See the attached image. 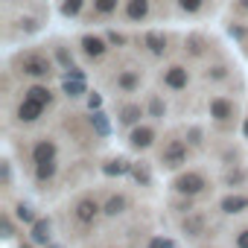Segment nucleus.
I'll return each instance as SVG.
<instances>
[{
	"mask_svg": "<svg viewBox=\"0 0 248 248\" xmlns=\"http://www.w3.org/2000/svg\"><path fill=\"white\" fill-rule=\"evenodd\" d=\"M15 67L21 76H30V79H50L53 76V62L38 53V50H27V53H18L15 56Z\"/></svg>",
	"mask_w": 248,
	"mask_h": 248,
	"instance_id": "1",
	"label": "nucleus"
},
{
	"mask_svg": "<svg viewBox=\"0 0 248 248\" xmlns=\"http://www.w3.org/2000/svg\"><path fill=\"white\" fill-rule=\"evenodd\" d=\"M184 164H187V143L178 140V138L167 140L164 149H161V167H167V170H178V167H184Z\"/></svg>",
	"mask_w": 248,
	"mask_h": 248,
	"instance_id": "2",
	"label": "nucleus"
},
{
	"mask_svg": "<svg viewBox=\"0 0 248 248\" xmlns=\"http://www.w3.org/2000/svg\"><path fill=\"white\" fill-rule=\"evenodd\" d=\"M172 187H175V193H178V196H187V199H193V196H199V193L207 187V181H204V175H202V172H196V170H187V172H181V175L172 181Z\"/></svg>",
	"mask_w": 248,
	"mask_h": 248,
	"instance_id": "3",
	"label": "nucleus"
},
{
	"mask_svg": "<svg viewBox=\"0 0 248 248\" xmlns=\"http://www.w3.org/2000/svg\"><path fill=\"white\" fill-rule=\"evenodd\" d=\"M164 85H167L170 91H184V88L190 85V70H187L184 64H170V67L164 70Z\"/></svg>",
	"mask_w": 248,
	"mask_h": 248,
	"instance_id": "4",
	"label": "nucleus"
},
{
	"mask_svg": "<svg viewBox=\"0 0 248 248\" xmlns=\"http://www.w3.org/2000/svg\"><path fill=\"white\" fill-rule=\"evenodd\" d=\"M99 210H102V207H99V202H96V199H91V196H85V199H79V202H76L73 216H76L82 225H91V222L99 216Z\"/></svg>",
	"mask_w": 248,
	"mask_h": 248,
	"instance_id": "5",
	"label": "nucleus"
},
{
	"mask_svg": "<svg viewBox=\"0 0 248 248\" xmlns=\"http://www.w3.org/2000/svg\"><path fill=\"white\" fill-rule=\"evenodd\" d=\"M79 50L88 56V59H102L108 53V41L99 38V35H82L79 38Z\"/></svg>",
	"mask_w": 248,
	"mask_h": 248,
	"instance_id": "6",
	"label": "nucleus"
},
{
	"mask_svg": "<svg viewBox=\"0 0 248 248\" xmlns=\"http://www.w3.org/2000/svg\"><path fill=\"white\" fill-rule=\"evenodd\" d=\"M41 114H44V102H38V99H32V96H24L21 105H18V111H15V117H18L21 123H35Z\"/></svg>",
	"mask_w": 248,
	"mask_h": 248,
	"instance_id": "7",
	"label": "nucleus"
},
{
	"mask_svg": "<svg viewBox=\"0 0 248 248\" xmlns=\"http://www.w3.org/2000/svg\"><path fill=\"white\" fill-rule=\"evenodd\" d=\"M207 108H210V117L219 120V123H228V120L233 117V111H236V105H233L231 99H225V96H213Z\"/></svg>",
	"mask_w": 248,
	"mask_h": 248,
	"instance_id": "8",
	"label": "nucleus"
},
{
	"mask_svg": "<svg viewBox=\"0 0 248 248\" xmlns=\"http://www.w3.org/2000/svg\"><path fill=\"white\" fill-rule=\"evenodd\" d=\"M155 143V129L152 126H135L129 135V146L132 149H149Z\"/></svg>",
	"mask_w": 248,
	"mask_h": 248,
	"instance_id": "9",
	"label": "nucleus"
},
{
	"mask_svg": "<svg viewBox=\"0 0 248 248\" xmlns=\"http://www.w3.org/2000/svg\"><path fill=\"white\" fill-rule=\"evenodd\" d=\"M149 12H152V3H149V0H126V18H129L132 24L146 21Z\"/></svg>",
	"mask_w": 248,
	"mask_h": 248,
	"instance_id": "10",
	"label": "nucleus"
},
{
	"mask_svg": "<svg viewBox=\"0 0 248 248\" xmlns=\"http://www.w3.org/2000/svg\"><path fill=\"white\" fill-rule=\"evenodd\" d=\"M47 161H56V143L50 138H41L32 146V164H47Z\"/></svg>",
	"mask_w": 248,
	"mask_h": 248,
	"instance_id": "11",
	"label": "nucleus"
},
{
	"mask_svg": "<svg viewBox=\"0 0 248 248\" xmlns=\"http://www.w3.org/2000/svg\"><path fill=\"white\" fill-rule=\"evenodd\" d=\"M140 82H143L140 70H120V73H117V88H120L123 93H135V91L140 88Z\"/></svg>",
	"mask_w": 248,
	"mask_h": 248,
	"instance_id": "12",
	"label": "nucleus"
},
{
	"mask_svg": "<svg viewBox=\"0 0 248 248\" xmlns=\"http://www.w3.org/2000/svg\"><path fill=\"white\" fill-rule=\"evenodd\" d=\"M204 228H207L204 213H187V219L181 222V231H184L187 236H202V233H204Z\"/></svg>",
	"mask_w": 248,
	"mask_h": 248,
	"instance_id": "13",
	"label": "nucleus"
},
{
	"mask_svg": "<svg viewBox=\"0 0 248 248\" xmlns=\"http://www.w3.org/2000/svg\"><path fill=\"white\" fill-rule=\"evenodd\" d=\"M140 117H143V105L140 102H126L120 108V123L123 126H138Z\"/></svg>",
	"mask_w": 248,
	"mask_h": 248,
	"instance_id": "14",
	"label": "nucleus"
},
{
	"mask_svg": "<svg viewBox=\"0 0 248 248\" xmlns=\"http://www.w3.org/2000/svg\"><path fill=\"white\" fill-rule=\"evenodd\" d=\"M143 47H146L152 56H164V53H167V35L158 32V30H152V32L143 35Z\"/></svg>",
	"mask_w": 248,
	"mask_h": 248,
	"instance_id": "15",
	"label": "nucleus"
},
{
	"mask_svg": "<svg viewBox=\"0 0 248 248\" xmlns=\"http://www.w3.org/2000/svg\"><path fill=\"white\" fill-rule=\"evenodd\" d=\"M219 207H222V213H242L248 207V196H225L219 202Z\"/></svg>",
	"mask_w": 248,
	"mask_h": 248,
	"instance_id": "16",
	"label": "nucleus"
},
{
	"mask_svg": "<svg viewBox=\"0 0 248 248\" xmlns=\"http://www.w3.org/2000/svg\"><path fill=\"white\" fill-rule=\"evenodd\" d=\"M32 242H38V245H47L50 242V219H35L32 222Z\"/></svg>",
	"mask_w": 248,
	"mask_h": 248,
	"instance_id": "17",
	"label": "nucleus"
},
{
	"mask_svg": "<svg viewBox=\"0 0 248 248\" xmlns=\"http://www.w3.org/2000/svg\"><path fill=\"white\" fill-rule=\"evenodd\" d=\"M126 172H132V164L126 158H114L105 164V175H126Z\"/></svg>",
	"mask_w": 248,
	"mask_h": 248,
	"instance_id": "18",
	"label": "nucleus"
},
{
	"mask_svg": "<svg viewBox=\"0 0 248 248\" xmlns=\"http://www.w3.org/2000/svg\"><path fill=\"white\" fill-rule=\"evenodd\" d=\"M204 44H207L204 35H187V38H184V50H187L190 56H202V53H204Z\"/></svg>",
	"mask_w": 248,
	"mask_h": 248,
	"instance_id": "19",
	"label": "nucleus"
},
{
	"mask_svg": "<svg viewBox=\"0 0 248 248\" xmlns=\"http://www.w3.org/2000/svg\"><path fill=\"white\" fill-rule=\"evenodd\" d=\"M123 210H126V196H111V199L105 202V207H102L105 216H120Z\"/></svg>",
	"mask_w": 248,
	"mask_h": 248,
	"instance_id": "20",
	"label": "nucleus"
},
{
	"mask_svg": "<svg viewBox=\"0 0 248 248\" xmlns=\"http://www.w3.org/2000/svg\"><path fill=\"white\" fill-rule=\"evenodd\" d=\"M91 3H93V12L102 15V18H108L120 9V0H91Z\"/></svg>",
	"mask_w": 248,
	"mask_h": 248,
	"instance_id": "21",
	"label": "nucleus"
},
{
	"mask_svg": "<svg viewBox=\"0 0 248 248\" xmlns=\"http://www.w3.org/2000/svg\"><path fill=\"white\" fill-rule=\"evenodd\" d=\"M27 96H32V99H38V102H44V105L53 102V91H50L47 85H32V88H27Z\"/></svg>",
	"mask_w": 248,
	"mask_h": 248,
	"instance_id": "22",
	"label": "nucleus"
},
{
	"mask_svg": "<svg viewBox=\"0 0 248 248\" xmlns=\"http://www.w3.org/2000/svg\"><path fill=\"white\" fill-rule=\"evenodd\" d=\"M146 111H149V117H155V120H164V117H167V105H164L161 96H149Z\"/></svg>",
	"mask_w": 248,
	"mask_h": 248,
	"instance_id": "23",
	"label": "nucleus"
},
{
	"mask_svg": "<svg viewBox=\"0 0 248 248\" xmlns=\"http://www.w3.org/2000/svg\"><path fill=\"white\" fill-rule=\"evenodd\" d=\"M85 9V0H62V15L64 18H76Z\"/></svg>",
	"mask_w": 248,
	"mask_h": 248,
	"instance_id": "24",
	"label": "nucleus"
},
{
	"mask_svg": "<svg viewBox=\"0 0 248 248\" xmlns=\"http://www.w3.org/2000/svg\"><path fill=\"white\" fill-rule=\"evenodd\" d=\"M56 175V161H47V164H35V178L44 184V181H50Z\"/></svg>",
	"mask_w": 248,
	"mask_h": 248,
	"instance_id": "25",
	"label": "nucleus"
},
{
	"mask_svg": "<svg viewBox=\"0 0 248 248\" xmlns=\"http://www.w3.org/2000/svg\"><path fill=\"white\" fill-rule=\"evenodd\" d=\"M175 3H178V9H181V12H187V15H196V12H202L204 0H175Z\"/></svg>",
	"mask_w": 248,
	"mask_h": 248,
	"instance_id": "26",
	"label": "nucleus"
},
{
	"mask_svg": "<svg viewBox=\"0 0 248 248\" xmlns=\"http://www.w3.org/2000/svg\"><path fill=\"white\" fill-rule=\"evenodd\" d=\"M245 178H248V175H245V170H239V167L225 172V184H228V187H233V184H242Z\"/></svg>",
	"mask_w": 248,
	"mask_h": 248,
	"instance_id": "27",
	"label": "nucleus"
},
{
	"mask_svg": "<svg viewBox=\"0 0 248 248\" xmlns=\"http://www.w3.org/2000/svg\"><path fill=\"white\" fill-rule=\"evenodd\" d=\"M91 126H93V129H96L102 138L108 135V120H105V114H99V111H96V114L91 117Z\"/></svg>",
	"mask_w": 248,
	"mask_h": 248,
	"instance_id": "28",
	"label": "nucleus"
},
{
	"mask_svg": "<svg viewBox=\"0 0 248 248\" xmlns=\"http://www.w3.org/2000/svg\"><path fill=\"white\" fill-rule=\"evenodd\" d=\"M132 175H135L140 184H149V181H152V175H149V170H146L143 164H132Z\"/></svg>",
	"mask_w": 248,
	"mask_h": 248,
	"instance_id": "29",
	"label": "nucleus"
},
{
	"mask_svg": "<svg viewBox=\"0 0 248 248\" xmlns=\"http://www.w3.org/2000/svg\"><path fill=\"white\" fill-rule=\"evenodd\" d=\"M15 213H18V219H21V222H30V225L35 222V213H32V207H30V204H24V202L15 207Z\"/></svg>",
	"mask_w": 248,
	"mask_h": 248,
	"instance_id": "30",
	"label": "nucleus"
},
{
	"mask_svg": "<svg viewBox=\"0 0 248 248\" xmlns=\"http://www.w3.org/2000/svg\"><path fill=\"white\" fill-rule=\"evenodd\" d=\"M204 76H207V79H225V76H228V67H225V64H213V67L204 70Z\"/></svg>",
	"mask_w": 248,
	"mask_h": 248,
	"instance_id": "31",
	"label": "nucleus"
},
{
	"mask_svg": "<svg viewBox=\"0 0 248 248\" xmlns=\"http://www.w3.org/2000/svg\"><path fill=\"white\" fill-rule=\"evenodd\" d=\"M236 248H248V228L236 233Z\"/></svg>",
	"mask_w": 248,
	"mask_h": 248,
	"instance_id": "32",
	"label": "nucleus"
},
{
	"mask_svg": "<svg viewBox=\"0 0 248 248\" xmlns=\"http://www.w3.org/2000/svg\"><path fill=\"white\" fill-rule=\"evenodd\" d=\"M108 44H117V47H123V44H126V38H123V35H117V32H108Z\"/></svg>",
	"mask_w": 248,
	"mask_h": 248,
	"instance_id": "33",
	"label": "nucleus"
},
{
	"mask_svg": "<svg viewBox=\"0 0 248 248\" xmlns=\"http://www.w3.org/2000/svg\"><path fill=\"white\" fill-rule=\"evenodd\" d=\"M0 222H3V236H6V239H9V236H15V233H12V222H9V216H3Z\"/></svg>",
	"mask_w": 248,
	"mask_h": 248,
	"instance_id": "34",
	"label": "nucleus"
},
{
	"mask_svg": "<svg viewBox=\"0 0 248 248\" xmlns=\"http://www.w3.org/2000/svg\"><path fill=\"white\" fill-rule=\"evenodd\" d=\"M190 143L193 146H202V132L199 129H190Z\"/></svg>",
	"mask_w": 248,
	"mask_h": 248,
	"instance_id": "35",
	"label": "nucleus"
},
{
	"mask_svg": "<svg viewBox=\"0 0 248 248\" xmlns=\"http://www.w3.org/2000/svg\"><path fill=\"white\" fill-rule=\"evenodd\" d=\"M12 181V170H9V161H3V184Z\"/></svg>",
	"mask_w": 248,
	"mask_h": 248,
	"instance_id": "36",
	"label": "nucleus"
},
{
	"mask_svg": "<svg viewBox=\"0 0 248 248\" xmlns=\"http://www.w3.org/2000/svg\"><path fill=\"white\" fill-rule=\"evenodd\" d=\"M161 242H164V239H161V236H155V239L149 242V248H161Z\"/></svg>",
	"mask_w": 248,
	"mask_h": 248,
	"instance_id": "37",
	"label": "nucleus"
},
{
	"mask_svg": "<svg viewBox=\"0 0 248 248\" xmlns=\"http://www.w3.org/2000/svg\"><path fill=\"white\" fill-rule=\"evenodd\" d=\"M161 248H178V245H175L172 239H164V242H161Z\"/></svg>",
	"mask_w": 248,
	"mask_h": 248,
	"instance_id": "38",
	"label": "nucleus"
},
{
	"mask_svg": "<svg viewBox=\"0 0 248 248\" xmlns=\"http://www.w3.org/2000/svg\"><path fill=\"white\" fill-rule=\"evenodd\" d=\"M236 6H239L242 12H248V0H236Z\"/></svg>",
	"mask_w": 248,
	"mask_h": 248,
	"instance_id": "39",
	"label": "nucleus"
},
{
	"mask_svg": "<svg viewBox=\"0 0 248 248\" xmlns=\"http://www.w3.org/2000/svg\"><path fill=\"white\" fill-rule=\"evenodd\" d=\"M245 135H248V120H245Z\"/></svg>",
	"mask_w": 248,
	"mask_h": 248,
	"instance_id": "40",
	"label": "nucleus"
},
{
	"mask_svg": "<svg viewBox=\"0 0 248 248\" xmlns=\"http://www.w3.org/2000/svg\"><path fill=\"white\" fill-rule=\"evenodd\" d=\"M47 248H59V245H47Z\"/></svg>",
	"mask_w": 248,
	"mask_h": 248,
	"instance_id": "41",
	"label": "nucleus"
},
{
	"mask_svg": "<svg viewBox=\"0 0 248 248\" xmlns=\"http://www.w3.org/2000/svg\"><path fill=\"white\" fill-rule=\"evenodd\" d=\"M24 248H32V245H24Z\"/></svg>",
	"mask_w": 248,
	"mask_h": 248,
	"instance_id": "42",
	"label": "nucleus"
}]
</instances>
